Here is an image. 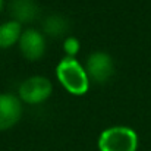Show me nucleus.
<instances>
[{"instance_id":"423d86ee","label":"nucleus","mask_w":151,"mask_h":151,"mask_svg":"<svg viewBox=\"0 0 151 151\" xmlns=\"http://www.w3.org/2000/svg\"><path fill=\"white\" fill-rule=\"evenodd\" d=\"M22 101L19 97L1 93L0 94V131H7L13 128L22 117Z\"/></svg>"},{"instance_id":"9b49d317","label":"nucleus","mask_w":151,"mask_h":151,"mask_svg":"<svg viewBox=\"0 0 151 151\" xmlns=\"http://www.w3.org/2000/svg\"><path fill=\"white\" fill-rule=\"evenodd\" d=\"M3 6H4V0H0V13L3 10Z\"/></svg>"},{"instance_id":"1a4fd4ad","label":"nucleus","mask_w":151,"mask_h":151,"mask_svg":"<svg viewBox=\"0 0 151 151\" xmlns=\"http://www.w3.org/2000/svg\"><path fill=\"white\" fill-rule=\"evenodd\" d=\"M44 29H46L47 34H50L53 37L62 35V34L65 32V29H66V22H65V19H63L62 16L54 15V16H50V18L46 19V22H44Z\"/></svg>"},{"instance_id":"f257e3e1","label":"nucleus","mask_w":151,"mask_h":151,"mask_svg":"<svg viewBox=\"0 0 151 151\" xmlns=\"http://www.w3.org/2000/svg\"><path fill=\"white\" fill-rule=\"evenodd\" d=\"M56 76L62 87L73 96H84L90 88V78L75 57H63L56 68Z\"/></svg>"},{"instance_id":"39448f33","label":"nucleus","mask_w":151,"mask_h":151,"mask_svg":"<svg viewBox=\"0 0 151 151\" xmlns=\"http://www.w3.org/2000/svg\"><path fill=\"white\" fill-rule=\"evenodd\" d=\"M19 50L21 54L29 60V62H35L40 60L44 53H46V47H47V41L43 32H40L35 28H27L24 29L21 40H19Z\"/></svg>"},{"instance_id":"9d476101","label":"nucleus","mask_w":151,"mask_h":151,"mask_svg":"<svg viewBox=\"0 0 151 151\" xmlns=\"http://www.w3.org/2000/svg\"><path fill=\"white\" fill-rule=\"evenodd\" d=\"M81 49V43L76 37H69L63 41V50L68 57H75Z\"/></svg>"},{"instance_id":"f03ea898","label":"nucleus","mask_w":151,"mask_h":151,"mask_svg":"<svg viewBox=\"0 0 151 151\" xmlns=\"http://www.w3.org/2000/svg\"><path fill=\"white\" fill-rule=\"evenodd\" d=\"M97 145L100 151H137L138 135L128 126H110L100 134Z\"/></svg>"},{"instance_id":"7ed1b4c3","label":"nucleus","mask_w":151,"mask_h":151,"mask_svg":"<svg viewBox=\"0 0 151 151\" xmlns=\"http://www.w3.org/2000/svg\"><path fill=\"white\" fill-rule=\"evenodd\" d=\"M51 93H53L51 81L41 75H35V76L25 79L18 90L19 100L27 104H31V106L47 101L50 99Z\"/></svg>"},{"instance_id":"20e7f679","label":"nucleus","mask_w":151,"mask_h":151,"mask_svg":"<svg viewBox=\"0 0 151 151\" xmlns=\"http://www.w3.org/2000/svg\"><path fill=\"white\" fill-rule=\"evenodd\" d=\"M85 72L90 81L104 84L114 73V63L110 54L106 51H94L88 56L85 62Z\"/></svg>"},{"instance_id":"0eeeda50","label":"nucleus","mask_w":151,"mask_h":151,"mask_svg":"<svg viewBox=\"0 0 151 151\" xmlns=\"http://www.w3.org/2000/svg\"><path fill=\"white\" fill-rule=\"evenodd\" d=\"M38 12L35 0H10V13L19 24L31 22Z\"/></svg>"},{"instance_id":"6e6552de","label":"nucleus","mask_w":151,"mask_h":151,"mask_svg":"<svg viewBox=\"0 0 151 151\" xmlns=\"http://www.w3.org/2000/svg\"><path fill=\"white\" fill-rule=\"evenodd\" d=\"M22 24L15 19L6 21L0 25V49H10L19 43L22 35Z\"/></svg>"}]
</instances>
